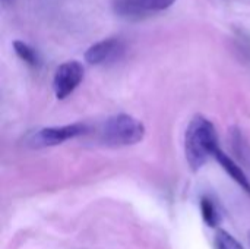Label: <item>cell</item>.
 <instances>
[{
	"label": "cell",
	"instance_id": "cell-9",
	"mask_svg": "<svg viewBox=\"0 0 250 249\" xmlns=\"http://www.w3.org/2000/svg\"><path fill=\"white\" fill-rule=\"evenodd\" d=\"M214 248L215 249H245L243 245L227 230L218 229L214 235Z\"/></svg>",
	"mask_w": 250,
	"mask_h": 249
},
{
	"label": "cell",
	"instance_id": "cell-11",
	"mask_svg": "<svg viewBox=\"0 0 250 249\" xmlns=\"http://www.w3.org/2000/svg\"><path fill=\"white\" fill-rule=\"evenodd\" d=\"M249 242H250V232H249Z\"/></svg>",
	"mask_w": 250,
	"mask_h": 249
},
{
	"label": "cell",
	"instance_id": "cell-3",
	"mask_svg": "<svg viewBox=\"0 0 250 249\" xmlns=\"http://www.w3.org/2000/svg\"><path fill=\"white\" fill-rule=\"evenodd\" d=\"M83 66L76 60L62 63L53 78V90L59 100L69 97L83 79Z\"/></svg>",
	"mask_w": 250,
	"mask_h": 249
},
{
	"label": "cell",
	"instance_id": "cell-8",
	"mask_svg": "<svg viewBox=\"0 0 250 249\" xmlns=\"http://www.w3.org/2000/svg\"><path fill=\"white\" fill-rule=\"evenodd\" d=\"M201 213H202V219L207 223V226H209V227H217L218 226L220 214H218V210H217L212 200H209L207 197H204L201 200Z\"/></svg>",
	"mask_w": 250,
	"mask_h": 249
},
{
	"label": "cell",
	"instance_id": "cell-2",
	"mask_svg": "<svg viewBox=\"0 0 250 249\" xmlns=\"http://www.w3.org/2000/svg\"><path fill=\"white\" fill-rule=\"evenodd\" d=\"M145 136L144 123L130 114L108 117L101 129V139L111 147H127L141 142Z\"/></svg>",
	"mask_w": 250,
	"mask_h": 249
},
{
	"label": "cell",
	"instance_id": "cell-12",
	"mask_svg": "<svg viewBox=\"0 0 250 249\" xmlns=\"http://www.w3.org/2000/svg\"><path fill=\"white\" fill-rule=\"evenodd\" d=\"M3 1H9V0H3Z\"/></svg>",
	"mask_w": 250,
	"mask_h": 249
},
{
	"label": "cell",
	"instance_id": "cell-5",
	"mask_svg": "<svg viewBox=\"0 0 250 249\" xmlns=\"http://www.w3.org/2000/svg\"><path fill=\"white\" fill-rule=\"evenodd\" d=\"M176 0H113L111 6L117 16L126 19H141L149 13L168 9Z\"/></svg>",
	"mask_w": 250,
	"mask_h": 249
},
{
	"label": "cell",
	"instance_id": "cell-1",
	"mask_svg": "<svg viewBox=\"0 0 250 249\" xmlns=\"http://www.w3.org/2000/svg\"><path fill=\"white\" fill-rule=\"evenodd\" d=\"M218 150V135L214 123L205 116H193L185 135V154L190 169L193 172L199 170Z\"/></svg>",
	"mask_w": 250,
	"mask_h": 249
},
{
	"label": "cell",
	"instance_id": "cell-6",
	"mask_svg": "<svg viewBox=\"0 0 250 249\" xmlns=\"http://www.w3.org/2000/svg\"><path fill=\"white\" fill-rule=\"evenodd\" d=\"M123 50V43L117 37L104 38L95 44H92L83 54L86 63L89 65H101L116 59Z\"/></svg>",
	"mask_w": 250,
	"mask_h": 249
},
{
	"label": "cell",
	"instance_id": "cell-10",
	"mask_svg": "<svg viewBox=\"0 0 250 249\" xmlns=\"http://www.w3.org/2000/svg\"><path fill=\"white\" fill-rule=\"evenodd\" d=\"M13 50H15L16 56L21 60H23L25 63H28L29 66H37L38 65V54L26 43H23L21 40H15L13 41Z\"/></svg>",
	"mask_w": 250,
	"mask_h": 249
},
{
	"label": "cell",
	"instance_id": "cell-7",
	"mask_svg": "<svg viewBox=\"0 0 250 249\" xmlns=\"http://www.w3.org/2000/svg\"><path fill=\"white\" fill-rule=\"evenodd\" d=\"M215 160L220 163V166L227 172V175L242 188V189H245L248 194L250 195V181L248 179V176H246V173L240 169V166H237L236 163H234V160H231L226 153H223L221 150H218L217 153H215Z\"/></svg>",
	"mask_w": 250,
	"mask_h": 249
},
{
	"label": "cell",
	"instance_id": "cell-4",
	"mask_svg": "<svg viewBox=\"0 0 250 249\" xmlns=\"http://www.w3.org/2000/svg\"><path fill=\"white\" fill-rule=\"evenodd\" d=\"M86 131H88L86 125H82V123L42 128V129L35 131L31 135L29 142L34 147H51V145L62 144V142H64L67 139L81 136V135L86 134Z\"/></svg>",
	"mask_w": 250,
	"mask_h": 249
}]
</instances>
